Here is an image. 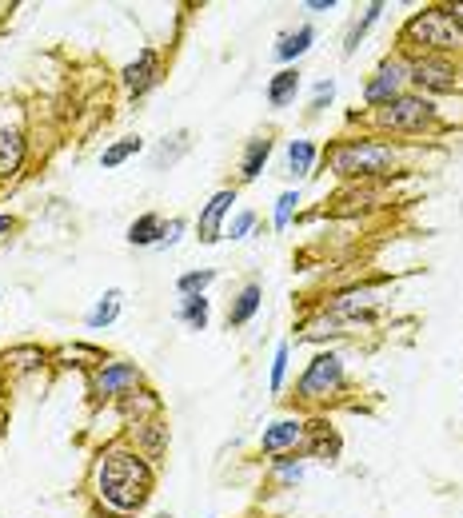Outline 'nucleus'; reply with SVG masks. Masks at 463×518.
<instances>
[{"label":"nucleus","mask_w":463,"mask_h":518,"mask_svg":"<svg viewBox=\"0 0 463 518\" xmlns=\"http://www.w3.org/2000/svg\"><path fill=\"white\" fill-rule=\"evenodd\" d=\"M156 491V467L132 443L100 447L92 463V495L108 515H136Z\"/></svg>","instance_id":"obj_1"},{"label":"nucleus","mask_w":463,"mask_h":518,"mask_svg":"<svg viewBox=\"0 0 463 518\" xmlns=\"http://www.w3.org/2000/svg\"><path fill=\"white\" fill-rule=\"evenodd\" d=\"M400 160H404L400 144L380 140V136H344L324 148V168L344 184L388 180L392 172H400Z\"/></svg>","instance_id":"obj_2"},{"label":"nucleus","mask_w":463,"mask_h":518,"mask_svg":"<svg viewBox=\"0 0 463 518\" xmlns=\"http://www.w3.org/2000/svg\"><path fill=\"white\" fill-rule=\"evenodd\" d=\"M400 56H452L463 60V28L448 4H424L400 28Z\"/></svg>","instance_id":"obj_3"},{"label":"nucleus","mask_w":463,"mask_h":518,"mask_svg":"<svg viewBox=\"0 0 463 518\" xmlns=\"http://www.w3.org/2000/svg\"><path fill=\"white\" fill-rule=\"evenodd\" d=\"M368 124L376 132H384V136H428V132L440 128V108H436V100H428V96L408 88L404 96H396L384 108H376L368 116Z\"/></svg>","instance_id":"obj_4"},{"label":"nucleus","mask_w":463,"mask_h":518,"mask_svg":"<svg viewBox=\"0 0 463 518\" xmlns=\"http://www.w3.org/2000/svg\"><path fill=\"white\" fill-rule=\"evenodd\" d=\"M348 391V367L336 351H316L296 379V399L304 407H328Z\"/></svg>","instance_id":"obj_5"},{"label":"nucleus","mask_w":463,"mask_h":518,"mask_svg":"<svg viewBox=\"0 0 463 518\" xmlns=\"http://www.w3.org/2000/svg\"><path fill=\"white\" fill-rule=\"evenodd\" d=\"M408 60V88L436 100L463 92V60L452 56H404Z\"/></svg>","instance_id":"obj_6"},{"label":"nucleus","mask_w":463,"mask_h":518,"mask_svg":"<svg viewBox=\"0 0 463 518\" xmlns=\"http://www.w3.org/2000/svg\"><path fill=\"white\" fill-rule=\"evenodd\" d=\"M408 92V60L400 56V52H392V56H384L380 64H376V72L368 76V84H364V104L376 112V108H384L388 100H396V96H404Z\"/></svg>","instance_id":"obj_7"},{"label":"nucleus","mask_w":463,"mask_h":518,"mask_svg":"<svg viewBox=\"0 0 463 518\" xmlns=\"http://www.w3.org/2000/svg\"><path fill=\"white\" fill-rule=\"evenodd\" d=\"M136 387H144V371L136 363H128V359H108V363H100L92 371V395H96V403H116V399H124Z\"/></svg>","instance_id":"obj_8"},{"label":"nucleus","mask_w":463,"mask_h":518,"mask_svg":"<svg viewBox=\"0 0 463 518\" xmlns=\"http://www.w3.org/2000/svg\"><path fill=\"white\" fill-rule=\"evenodd\" d=\"M120 80H124V92H128L132 100H144V96L164 80V60H160V52H156V48H140L136 60L124 64Z\"/></svg>","instance_id":"obj_9"},{"label":"nucleus","mask_w":463,"mask_h":518,"mask_svg":"<svg viewBox=\"0 0 463 518\" xmlns=\"http://www.w3.org/2000/svg\"><path fill=\"white\" fill-rule=\"evenodd\" d=\"M304 431H308V419L300 415H284V419H272L260 435V455L268 459H280V455H292L304 447Z\"/></svg>","instance_id":"obj_10"},{"label":"nucleus","mask_w":463,"mask_h":518,"mask_svg":"<svg viewBox=\"0 0 463 518\" xmlns=\"http://www.w3.org/2000/svg\"><path fill=\"white\" fill-rule=\"evenodd\" d=\"M232 204H236V188H220V192L208 196V204L200 208V220H196V240L200 244L224 240V224L232 220Z\"/></svg>","instance_id":"obj_11"},{"label":"nucleus","mask_w":463,"mask_h":518,"mask_svg":"<svg viewBox=\"0 0 463 518\" xmlns=\"http://www.w3.org/2000/svg\"><path fill=\"white\" fill-rule=\"evenodd\" d=\"M300 455H304V459H316V463H336V459L344 455V439H340V431H336L328 419H308Z\"/></svg>","instance_id":"obj_12"},{"label":"nucleus","mask_w":463,"mask_h":518,"mask_svg":"<svg viewBox=\"0 0 463 518\" xmlns=\"http://www.w3.org/2000/svg\"><path fill=\"white\" fill-rule=\"evenodd\" d=\"M128 443L156 467L160 459H164V451H168V423L164 419H148V423H136L132 431H128Z\"/></svg>","instance_id":"obj_13"},{"label":"nucleus","mask_w":463,"mask_h":518,"mask_svg":"<svg viewBox=\"0 0 463 518\" xmlns=\"http://www.w3.org/2000/svg\"><path fill=\"white\" fill-rule=\"evenodd\" d=\"M116 407H120V415H124V423H128V427L148 423V419H160V411H164L160 395H156V391H148V387L128 391L124 399H116Z\"/></svg>","instance_id":"obj_14"},{"label":"nucleus","mask_w":463,"mask_h":518,"mask_svg":"<svg viewBox=\"0 0 463 518\" xmlns=\"http://www.w3.org/2000/svg\"><path fill=\"white\" fill-rule=\"evenodd\" d=\"M48 363V347L40 343H16L8 351H0V367L8 375H28V371H40Z\"/></svg>","instance_id":"obj_15"},{"label":"nucleus","mask_w":463,"mask_h":518,"mask_svg":"<svg viewBox=\"0 0 463 518\" xmlns=\"http://www.w3.org/2000/svg\"><path fill=\"white\" fill-rule=\"evenodd\" d=\"M28 160V140L16 128H0V180H16Z\"/></svg>","instance_id":"obj_16"},{"label":"nucleus","mask_w":463,"mask_h":518,"mask_svg":"<svg viewBox=\"0 0 463 518\" xmlns=\"http://www.w3.org/2000/svg\"><path fill=\"white\" fill-rule=\"evenodd\" d=\"M260 303H264V287H260L256 279H248V283L232 295V303H228V327H244V323H252V319H256V311H260Z\"/></svg>","instance_id":"obj_17"},{"label":"nucleus","mask_w":463,"mask_h":518,"mask_svg":"<svg viewBox=\"0 0 463 518\" xmlns=\"http://www.w3.org/2000/svg\"><path fill=\"white\" fill-rule=\"evenodd\" d=\"M300 88H304V80H300V68H280V72L268 80V88H264V100H268V108H288V104H296Z\"/></svg>","instance_id":"obj_18"},{"label":"nucleus","mask_w":463,"mask_h":518,"mask_svg":"<svg viewBox=\"0 0 463 518\" xmlns=\"http://www.w3.org/2000/svg\"><path fill=\"white\" fill-rule=\"evenodd\" d=\"M272 136H252L248 144H244V152H240V180L244 184H252V180H260V172L268 168V160H272Z\"/></svg>","instance_id":"obj_19"},{"label":"nucleus","mask_w":463,"mask_h":518,"mask_svg":"<svg viewBox=\"0 0 463 518\" xmlns=\"http://www.w3.org/2000/svg\"><path fill=\"white\" fill-rule=\"evenodd\" d=\"M312 44H316V28H312V24H300L296 32H284L272 52H276V60H280L284 68H296V60H300Z\"/></svg>","instance_id":"obj_20"},{"label":"nucleus","mask_w":463,"mask_h":518,"mask_svg":"<svg viewBox=\"0 0 463 518\" xmlns=\"http://www.w3.org/2000/svg\"><path fill=\"white\" fill-rule=\"evenodd\" d=\"M120 311H124V291H120V287H108V291L92 303V311L84 315V327H88V331H104V327H112V323L120 319Z\"/></svg>","instance_id":"obj_21"},{"label":"nucleus","mask_w":463,"mask_h":518,"mask_svg":"<svg viewBox=\"0 0 463 518\" xmlns=\"http://www.w3.org/2000/svg\"><path fill=\"white\" fill-rule=\"evenodd\" d=\"M316 160H320V148H316L312 140H288V148H284V168H288L292 180L312 176Z\"/></svg>","instance_id":"obj_22"},{"label":"nucleus","mask_w":463,"mask_h":518,"mask_svg":"<svg viewBox=\"0 0 463 518\" xmlns=\"http://www.w3.org/2000/svg\"><path fill=\"white\" fill-rule=\"evenodd\" d=\"M188 148H192V132H172V136H164L160 144H156V152H152V168L156 172H164V168H176L184 156H188Z\"/></svg>","instance_id":"obj_23"},{"label":"nucleus","mask_w":463,"mask_h":518,"mask_svg":"<svg viewBox=\"0 0 463 518\" xmlns=\"http://www.w3.org/2000/svg\"><path fill=\"white\" fill-rule=\"evenodd\" d=\"M384 12H388V4H384V0H372V4H364V12L352 20V28H348V36H344V56H352V52L360 48V40L372 32V24H376Z\"/></svg>","instance_id":"obj_24"},{"label":"nucleus","mask_w":463,"mask_h":518,"mask_svg":"<svg viewBox=\"0 0 463 518\" xmlns=\"http://www.w3.org/2000/svg\"><path fill=\"white\" fill-rule=\"evenodd\" d=\"M160 232H164V216L160 212H144L128 224V244L132 248H156L160 244Z\"/></svg>","instance_id":"obj_25"},{"label":"nucleus","mask_w":463,"mask_h":518,"mask_svg":"<svg viewBox=\"0 0 463 518\" xmlns=\"http://www.w3.org/2000/svg\"><path fill=\"white\" fill-rule=\"evenodd\" d=\"M176 319H180L188 331H204V327H208V319H212V303H208V295H180V303H176Z\"/></svg>","instance_id":"obj_26"},{"label":"nucleus","mask_w":463,"mask_h":518,"mask_svg":"<svg viewBox=\"0 0 463 518\" xmlns=\"http://www.w3.org/2000/svg\"><path fill=\"white\" fill-rule=\"evenodd\" d=\"M344 327H348L344 319H336L332 311H324V307H320L312 319H304V323H300V339H340V335H344Z\"/></svg>","instance_id":"obj_27"},{"label":"nucleus","mask_w":463,"mask_h":518,"mask_svg":"<svg viewBox=\"0 0 463 518\" xmlns=\"http://www.w3.org/2000/svg\"><path fill=\"white\" fill-rule=\"evenodd\" d=\"M376 200V184H352L348 192L336 196V212L340 216H356V212H368Z\"/></svg>","instance_id":"obj_28"},{"label":"nucleus","mask_w":463,"mask_h":518,"mask_svg":"<svg viewBox=\"0 0 463 518\" xmlns=\"http://www.w3.org/2000/svg\"><path fill=\"white\" fill-rule=\"evenodd\" d=\"M144 152V140L140 136H124V140H116V144H108L104 148V156H100V168H120L124 160H132V156H140Z\"/></svg>","instance_id":"obj_29"},{"label":"nucleus","mask_w":463,"mask_h":518,"mask_svg":"<svg viewBox=\"0 0 463 518\" xmlns=\"http://www.w3.org/2000/svg\"><path fill=\"white\" fill-rule=\"evenodd\" d=\"M304 455L300 451H292V455H280V459H272V479L280 483V487H296L300 479H304Z\"/></svg>","instance_id":"obj_30"},{"label":"nucleus","mask_w":463,"mask_h":518,"mask_svg":"<svg viewBox=\"0 0 463 518\" xmlns=\"http://www.w3.org/2000/svg\"><path fill=\"white\" fill-rule=\"evenodd\" d=\"M296 208H300V192H296V188L280 192V196H276V212H272V228H276V232H288V228H292Z\"/></svg>","instance_id":"obj_31"},{"label":"nucleus","mask_w":463,"mask_h":518,"mask_svg":"<svg viewBox=\"0 0 463 518\" xmlns=\"http://www.w3.org/2000/svg\"><path fill=\"white\" fill-rule=\"evenodd\" d=\"M212 283H216V271H212V267H200V271H184V275L176 279V291H180V295H204Z\"/></svg>","instance_id":"obj_32"},{"label":"nucleus","mask_w":463,"mask_h":518,"mask_svg":"<svg viewBox=\"0 0 463 518\" xmlns=\"http://www.w3.org/2000/svg\"><path fill=\"white\" fill-rule=\"evenodd\" d=\"M288 363H292V343H276V355H272V375H268V387L280 395L284 391V379H288Z\"/></svg>","instance_id":"obj_33"},{"label":"nucleus","mask_w":463,"mask_h":518,"mask_svg":"<svg viewBox=\"0 0 463 518\" xmlns=\"http://www.w3.org/2000/svg\"><path fill=\"white\" fill-rule=\"evenodd\" d=\"M252 232H256V212H248V208L236 212V216L224 224V236H228V240H248Z\"/></svg>","instance_id":"obj_34"},{"label":"nucleus","mask_w":463,"mask_h":518,"mask_svg":"<svg viewBox=\"0 0 463 518\" xmlns=\"http://www.w3.org/2000/svg\"><path fill=\"white\" fill-rule=\"evenodd\" d=\"M184 232H188V220L172 216V220L164 224V232H160V244H156V252H168V248H176V244L184 240Z\"/></svg>","instance_id":"obj_35"},{"label":"nucleus","mask_w":463,"mask_h":518,"mask_svg":"<svg viewBox=\"0 0 463 518\" xmlns=\"http://www.w3.org/2000/svg\"><path fill=\"white\" fill-rule=\"evenodd\" d=\"M332 100H336V80L328 76V80H320V84L312 88V108H308V112H312V116H320V112H324Z\"/></svg>","instance_id":"obj_36"},{"label":"nucleus","mask_w":463,"mask_h":518,"mask_svg":"<svg viewBox=\"0 0 463 518\" xmlns=\"http://www.w3.org/2000/svg\"><path fill=\"white\" fill-rule=\"evenodd\" d=\"M12 228H16V220H12V216H0V240H4Z\"/></svg>","instance_id":"obj_37"},{"label":"nucleus","mask_w":463,"mask_h":518,"mask_svg":"<svg viewBox=\"0 0 463 518\" xmlns=\"http://www.w3.org/2000/svg\"><path fill=\"white\" fill-rule=\"evenodd\" d=\"M308 8H312V12H328V8H332V0H308Z\"/></svg>","instance_id":"obj_38"},{"label":"nucleus","mask_w":463,"mask_h":518,"mask_svg":"<svg viewBox=\"0 0 463 518\" xmlns=\"http://www.w3.org/2000/svg\"><path fill=\"white\" fill-rule=\"evenodd\" d=\"M448 8H452V16H456V24L463 28V4H448Z\"/></svg>","instance_id":"obj_39"}]
</instances>
